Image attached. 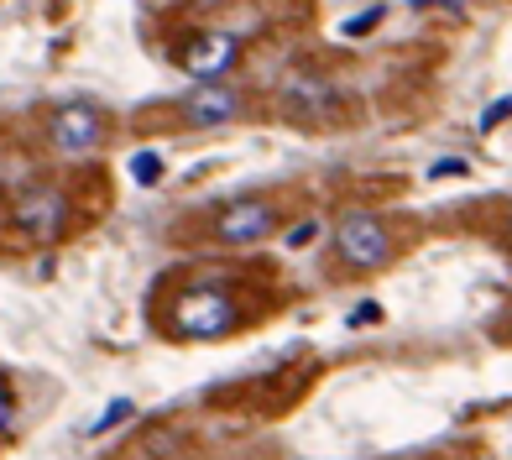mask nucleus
Returning a JSON list of instances; mask_svg holds the SVG:
<instances>
[{
	"mask_svg": "<svg viewBox=\"0 0 512 460\" xmlns=\"http://www.w3.org/2000/svg\"><path fill=\"white\" fill-rule=\"evenodd\" d=\"M392 251H398V236H392V225L382 215L371 210H351L340 225H335V257L345 272H356V278H366V272H382L392 262Z\"/></svg>",
	"mask_w": 512,
	"mask_h": 460,
	"instance_id": "obj_1",
	"label": "nucleus"
},
{
	"mask_svg": "<svg viewBox=\"0 0 512 460\" xmlns=\"http://www.w3.org/2000/svg\"><path fill=\"white\" fill-rule=\"evenodd\" d=\"M236 325H241V304L225 288H183L168 314V330H178L183 340H220Z\"/></svg>",
	"mask_w": 512,
	"mask_h": 460,
	"instance_id": "obj_2",
	"label": "nucleus"
},
{
	"mask_svg": "<svg viewBox=\"0 0 512 460\" xmlns=\"http://www.w3.org/2000/svg\"><path fill=\"white\" fill-rule=\"evenodd\" d=\"M277 230H283V210H277L272 199H236L215 215L209 236H215L220 246H262V241L277 236Z\"/></svg>",
	"mask_w": 512,
	"mask_h": 460,
	"instance_id": "obj_3",
	"label": "nucleus"
},
{
	"mask_svg": "<svg viewBox=\"0 0 512 460\" xmlns=\"http://www.w3.org/2000/svg\"><path fill=\"white\" fill-rule=\"evenodd\" d=\"M16 230L21 236H32V241H58L63 230H68V194L58 189V183H37V189H27L16 199V210H11Z\"/></svg>",
	"mask_w": 512,
	"mask_h": 460,
	"instance_id": "obj_4",
	"label": "nucleus"
},
{
	"mask_svg": "<svg viewBox=\"0 0 512 460\" xmlns=\"http://www.w3.org/2000/svg\"><path fill=\"white\" fill-rule=\"evenodd\" d=\"M178 115H183V126H189V131H215V126L241 121V115H246V95H241V89H230V84H220V79H209V84H194L189 95H183Z\"/></svg>",
	"mask_w": 512,
	"mask_h": 460,
	"instance_id": "obj_5",
	"label": "nucleus"
},
{
	"mask_svg": "<svg viewBox=\"0 0 512 460\" xmlns=\"http://www.w3.org/2000/svg\"><path fill=\"white\" fill-rule=\"evenodd\" d=\"M48 142H53L63 157L100 152V142H105V115H100L95 105H84V100L63 105V110H53V121H48Z\"/></svg>",
	"mask_w": 512,
	"mask_h": 460,
	"instance_id": "obj_6",
	"label": "nucleus"
},
{
	"mask_svg": "<svg viewBox=\"0 0 512 460\" xmlns=\"http://www.w3.org/2000/svg\"><path fill=\"white\" fill-rule=\"evenodd\" d=\"M236 37L230 32H199V37H189L178 48V68L183 74H194L199 84H209V79H225L230 74V63H236Z\"/></svg>",
	"mask_w": 512,
	"mask_h": 460,
	"instance_id": "obj_7",
	"label": "nucleus"
},
{
	"mask_svg": "<svg viewBox=\"0 0 512 460\" xmlns=\"http://www.w3.org/2000/svg\"><path fill=\"white\" fill-rule=\"evenodd\" d=\"M283 110L293 115L298 126H324L335 115V84H324V79H288L283 84Z\"/></svg>",
	"mask_w": 512,
	"mask_h": 460,
	"instance_id": "obj_8",
	"label": "nucleus"
},
{
	"mask_svg": "<svg viewBox=\"0 0 512 460\" xmlns=\"http://www.w3.org/2000/svg\"><path fill=\"white\" fill-rule=\"evenodd\" d=\"M126 419H136V403H131V398H115V403L100 413V419L89 424V434H110L115 424H126Z\"/></svg>",
	"mask_w": 512,
	"mask_h": 460,
	"instance_id": "obj_9",
	"label": "nucleus"
},
{
	"mask_svg": "<svg viewBox=\"0 0 512 460\" xmlns=\"http://www.w3.org/2000/svg\"><path fill=\"white\" fill-rule=\"evenodd\" d=\"M131 178L142 183V189H152V183L162 178V157H157V152H136V157H131Z\"/></svg>",
	"mask_w": 512,
	"mask_h": 460,
	"instance_id": "obj_10",
	"label": "nucleus"
},
{
	"mask_svg": "<svg viewBox=\"0 0 512 460\" xmlns=\"http://www.w3.org/2000/svg\"><path fill=\"white\" fill-rule=\"evenodd\" d=\"M382 16H387L382 6H371V11H361V16H351V21H345L340 32H345V37H366V32H377V27H382Z\"/></svg>",
	"mask_w": 512,
	"mask_h": 460,
	"instance_id": "obj_11",
	"label": "nucleus"
},
{
	"mask_svg": "<svg viewBox=\"0 0 512 460\" xmlns=\"http://www.w3.org/2000/svg\"><path fill=\"white\" fill-rule=\"evenodd\" d=\"M502 121H512V95H502V100H492L481 110V131H497Z\"/></svg>",
	"mask_w": 512,
	"mask_h": 460,
	"instance_id": "obj_12",
	"label": "nucleus"
},
{
	"mask_svg": "<svg viewBox=\"0 0 512 460\" xmlns=\"http://www.w3.org/2000/svg\"><path fill=\"white\" fill-rule=\"evenodd\" d=\"M314 236H319V225H314V220H304V225H288V230H283V246H288V251H298V246H309Z\"/></svg>",
	"mask_w": 512,
	"mask_h": 460,
	"instance_id": "obj_13",
	"label": "nucleus"
},
{
	"mask_svg": "<svg viewBox=\"0 0 512 460\" xmlns=\"http://www.w3.org/2000/svg\"><path fill=\"white\" fill-rule=\"evenodd\" d=\"M471 173V163H465V157H439V163L429 168V178H465Z\"/></svg>",
	"mask_w": 512,
	"mask_h": 460,
	"instance_id": "obj_14",
	"label": "nucleus"
},
{
	"mask_svg": "<svg viewBox=\"0 0 512 460\" xmlns=\"http://www.w3.org/2000/svg\"><path fill=\"white\" fill-rule=\"evenodd\" d=\"M11 413H16V393H11V382L0 377V434L11 429Z\"/></svg>",
	"mask_w": 512,
	"mask_h": 460,
	"instance_id": "obj_15",
	"label": "nucleus"
},
{
	"mask_svg": "<svg viewBox=\"0 0 512 460\" xmlns=\"http://www.w3.org/2000/svg\"><path fill=\"white\" fill-rule=\"evenodd\" d=\"M408 6H418V11H424V6H439V11H465L471 0H408Z\"/></svg>",
	"mask_w": 512,
	"mask_h": 460,
	"instance_id": "obj_16",
	"label": "nucleus"
},
{
	"mask_svg": "<svg viewBox=\"0 0 512 460\" xmlns=\"http://www.w3.org/2000/svg\"><path fill=\"white\" fill-rule=\"evenodd\" d=\"M377 319H382V309H377V304H361V309L351 314V325H377Z\"/></svg>",
	"mask_w": 512,
	"mask_h": 460,
	"instance_id": "obj_17",
	"label": "nucleus"
},
{
	"mask_svg": "<svg viewBox=\"0 0 512 460\" xmlns=\"http://www.w3.org/2000/svg\"><path fill=\"white\" fill-rule=\"evenodd\" d=\"M497 340H512V309L502 314V325H497Z\"/></svg>",
	"mask_w": 512,
	"mask_h": 460,
	"instance_id": "obj_18",
	"label": "nucleus"
},
{
	"mask_svg": "<svg viewBox=\"0 0 512 460\" xmlns=\"http://www.w3.org/2000/svg\"><path fill=\"white\" fill-rule=\"evenodd\" d=\"M507 236H512V220H507Z\"/></svg>",
	"mask_w": 512,
	"mask_h": 460,
	"instance_id": "obj_19",
	"label": "nucleus"
}]
</instances>
